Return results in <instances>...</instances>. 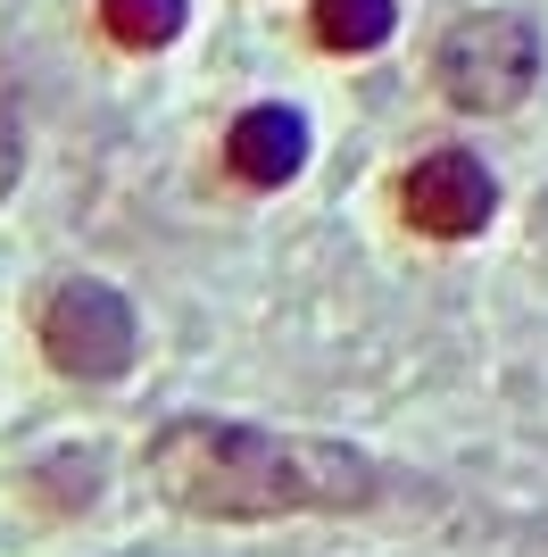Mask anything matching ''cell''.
Here are the masks:
<instances>
[{
    "label": "cell",
    "instance_id": "cell-1",
    "mask_svg": "<svg viewBox=\"0 0 548 557\" xmlns=\"http://www.w3.org/2000/svg\"><path fill=\"white\" fill-rule=\"evenodd\" d=\"M150 483L183 516L208 524H266V516H349L365 508L383 474L349 442H308V433H258V424L175 417L150 442Z\"/></svg>",
    "mask_w": 548,
    "mask_h": 557
},
{
    "label": "cell",
    "instance_id": "cell-2",
    "mask_svg": "<svg viewBox=\"0 0 548 557\" xmlns=\"http://www.w3.org/2000/svg\"><path fill=\"white\" fill-rule=\"evenodd\" d=\"M433 84L449 109L465 116H507L515 100L540 84V34L507 9H482V17H457L433 50Z\"/></svg>",
    "mask_w": 548,
    "mask_h": 557
},
{
    "label": "cell",
    "instance_id": "cell-3",
    "mask_svg": "<svg viewBox=\"0 0 548 557\" xmlns=\"http://www.w3.org/2000/svg\"><path fill=\"white\" fill-rule=\"evenodd\" d=\"M134 349H141V325H134V300H125V292H109V283H91V275H67L50 292L42 358L59 374H75V383H116V374L134 367Z\"/></svg>",
    "mask_w": 548,
    "mask_h": 557
},
{
    "label": "cell",
    "instance_id": "cell-4",
    "mask_svg": "<svg viewBox=\"0 0 548 557\" xmlns=\"http://www.w3.org/2000/svg\"><path fill=\"white\" fill-rule=\"evenodd\" d=\"M399 209H408L415 233H433V242H465V233L490 225V209H499V184H490V166L465 159V150H433V159H415V166H408Z\"/></svg>",
    "mask_w": 548,
    "mask_h": 557
},
{
    "label": "cell",
    "instance_id": "cell-5",
    "mask_svg": "<svg viewBox=\"0 0 548 557\" xmlns=\"http://www.w3.org/2000/svg\"><path fill=\"white\" fill-rule=\"evenodd\" d=\"M225 159L241 184H291L308 166V116L299 109H241L225 134Z\"/></svg>",
    "mask_w": 548,
    "mask_h": 557
},
{
    "label": "cell",
    "instance_id": "cell-6",
    "mask_svg": "<svg viewBox=\"0 0 548 557\" xmlns=\"http://www.w3.org/2000/svg\"><path fill=\"white\" fill-rule=\"evenodd\" d=\"M399 25V0H316V42L324 50H383Z\"/></svg>",
    "mask_w": 548,
    "mask_h": 557
},
{
    "label": "cell",
    "instance_id": "cell-7",
    "mask_svg": "<svg viewBox=\"0 0 548 557\" xmlns=\"http://www.w3.org/2000/svg\"><path fill=\"white\" fill-rule=\"evenodd\" d=\"M100 25L125 50H166L183 34V0H100Z\"/></svg>",
    "mask_w": 548,
    "mask_h": 557
},
{
    "label": "cell",
    "instance_id": "cell-8",
    "mask_svg": "<svg viewBox=\"0 0 548 557\" xmlns=\"http://www.w3.org/2000/svg\"><path fill=\"white\" fill-rule=\"evenodd\" d=\"M17 166H25V150H17V125H9V109H0V200L17 191Z\"/></svg>",
    "mask_w": 548,
    "mask_h": 557
}]
</instances>
